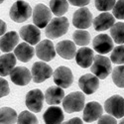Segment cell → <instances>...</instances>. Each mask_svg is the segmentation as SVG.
I'll use <instances>...</instances> for the list:
<instances>
[{
  "mask_svg": "<svg viewBox=\"0 0 124 124\" xmlns=\"http://www.w3.org/2000/svg\"><path fill=\"white\" fill-rule=\"evenodd\" d=\"M21 37L26 43L30 45H37L41 39V32L37 26L34 25H26L22 27L19 31Z\"/></svg>",
  "mask_w": 124,
  "mask_h": 124,
  "instance_id": "cell-13",
  "label": "cell"
},
{
  "mask_svg": "<svg viewBox=\"0 0 124 124\" xmlns=\"http://www.w3.org/2000/svg\"><path fill=\"white\" fill-rule=\"evenodd\" d=\"M110 35L116 44H124V23H115L110 29Z\"/></svg>",
  "mask_w": 124,
  "mask_h": 124,
  "instance_id": "cell-27",
  "label": "cell"
},
{
  "mask_svg": "<svg viewBox=\"0 0 124 124\" xmlns=\"http://www.w3.org/2000/svg\"><path fill=\"white\" fill-rule=\"evenodd\" d=\"M52 18V11L44 4H37L34 7L33 21L38 28H46Z\"/></svg>",
  "mask_w": 124,
  "mask_h": 124,
  "instance_id": "cell-6",
  "label": "cell"
},
{
  "mask_svg": "<svg viewBox=\"0 0 124 124\" xmlns=\"http://www.w3.org/2000/svg\"><path fill=\"white\" fill-rule=\"evenodd\" d=\"M9 85H8V81L5 79V78H2L0 79V96L1 97H4L6 95L9 94Z\"/></svg>",
  "mask_w": 124,
  "mask_h": 124,
  "instance_id": "cell-34",
  "label": "cell"
},
{
  "mask_svg": "<svg viewBox=\"0 0 124 124\" xmlns=\"http://www.w3.org/2000/svg\"><path fill=\"white\" fill-rule=\"evenodd\" d=\"M18 124H38L37 117L30 111H22L18 115Z\"/></svg>",
  "mask_w": 124,
  "mask_h": 124,
  "instance_id": "cell-31",
  "label": "cell"
},
{
  "mask_svg": "<svg viewBox=\"0 0 124 124\" xmlns=\"http://www.w3.org/2000/svg\"><path fill=\"white\" fill-rule=\"evenodd\" d=\"M36 53V51H34V48L29 45L28 43H21L19 44L16 49L14 50V55L16 58L23 62V63H27L31 59L34 57V54Z\"/></svg>",
  "mask_w": 124,
  "mask_h": 124,
  "instance_id": "cell-24",
  "label": "cell"
},
{
  "mask_svg": "<svg viewBox=\"0 0 124 124\" xmlns=\"http://www.w3.org/2000/svg\"><path fill=\"white\" fill-rule=\"evenodd\" d=\"M73 38L76 45L78 46H85L90 42V34L85 30H76L73 34Z\"/></svg>",
  "mask_w": 124,
  "mask_h": 124,
  "instance_id": "cell-28",
  "label": "cell"
},
{
  "mask_svg": "<svg viewBox=\"0 0 124 124\" xmlns=\"http://www.w3.org/2000/svg\"><path fill=\"white\" fill-rule=\"evenodd\" d=\"M19 37L15 31H10L3 35L0 40V49L3 53H9L13 49H16V46H18Z\"/></svg>",
  "mask_w": 124,
  "mask_h": 124,
  "instance_id": "cell-21",
  "label": "cell"
},
{
  "mask_svg": "<svg viewBox=\"0 0 124 124\" xmlns=\"http://www.w3.org/2000/svg\"><path fill=\"white\" fill-rule=\"evenodd\" d=\"M56 51L60 57L66 60H71L74 59L77 55V48L76 43L71 42L70 40H64L61 41L60 43L56 46Z\"/></svg>",
  "mask_w": 124,
  "mask_h": 124,
  "instance_id": "cell-17",
  "label": "cell"
},
{
  "mask_svg": "<svg viewBox=\"0 0 124 124\" xmlns=\"http://www.w3.org/2000/svg\"><path fill=\"white\" fill-rule=\"evenodd\" d=\"M94 57L95 56L93 55V51L91 49L87 47H82L77 52L76 61H77V64L79 67L86 69L92 66L93 61H94Z\"/></svg>",
  "mask_w": 124,
  "mask_h": 124,
  "instance_id": "cell-18",
  "label": "cell"
},
{
  "mask_svg": "<svg viewBox=\"0 0 124 124\" xmlns=\"http://www.w3.org/2000/svg\"><path fill=\"white\" fill-rule=\"evenodd\" d=\"M44 99L45 96L43 92L39 88H35L30 90L27 95H26V106L34 113H39L42 110L43 104H44Z\"/></svg>",
  "mask_w": 124,
  "mask_h": 124,
  "instance_id": "cell-7",
  "label": "cell"
},
{
  "mask_svg": "<svg viewBox=\"0 0 124 124\" xmlns=\"http://www.w3.org/2000/svg\"><path fill=\"white\" fill-rule=\"evenodd\" d=\"M46 124H62L64 121V112L59 106H51L44 113Z\"/></svg>",
  "mask_w": 124,
  "mask_h": 124,
  "instance_id": "cell-23",
  "label": "cell"
},
{
  "mask_svg": "<svg viewBox=\"0 0 124 124\" xmlns=\"http://www.w3.org/2000/svg\"><path fill=\"white\" fill-rule=\"evenodd\" d=\"M97 124H117L116 119L110 115H103L98 119Z\"/></svg>",
  "mask_w": 124,
  "mask_h": 124,
  "instance_id": "cell-35",
  "label": "cell"
},
{
  "mask_svg": "<svg viewBox=\"0 0 124 124\" xmlns=\"http://www.w3.org/2000/svg\"><path fill=\"white\" fill-rule=\"evenodd\" d=\"M113 16L117 19L124 20V0H118L113 8Z\"/></svg>",
  "mask_w": 124,
  "mask_h": 124,
  "instance_id": "cell-33",
  "label": "cell"
},
{
  "mask_svg": "<svg viewBox=\"0 0 124 124\" xmlns=\"http://www.w3.org/2000/svg\"><path fill=\"white\" fill-rule=\"evenodd\" d=\"M36 55L37 57L45 62L52 61L57 54V51L55 50L54 44L50 40H43L36 46Z\"/></svg>",
  "mask_w": 124,
  "mask_h": 124,
  "instance_id": "cell-11",
  "label": "cell"
},
{
  "mask_svg": "<svg viewBox=\"0 0 124 124\" xmlns=\"http://www.w3.org/2000/svg\"><path fill=\"white\" fill-rule=\"evenodd\" d=\"M3 1H4V0H0V2H1V3H2V2H3Z\"/></svg>",
  "mask_w": 124,
  "mask_h": 124,
  "instance_id": "cell-40",
  "label": "cell"
},
{
  "mask_svg": "<svg viewBox=\"0 0 124 124\" xmlns=\"http://www.w3.org/2000/svg\"><path fill=\"white\" fill-rule=\"evenodd\" d=\"M111 62L108 58L102 55H96L94 57V61L90 68V70L98 78L104 79L111 73Z\"/></svg>",
  "mask_w": 124,
  "mask_h": 124,
  "instance_id": "cell-3",
  "label": "cell"
},
{
  "mask_svg": "<svg viewBox=\"0 0 124 124\" xmlns=\"http://www.w3.org/2000/svg\"><path fill=\"white\" fill-rule=\"evenodd\" d=\"M68 1L74 6H78V7H84L89 3L90 0H68Z\"/></svg>",
  "mask_w": 124,
  "mask_h": 124,
  "instance_id": "cell-36",
  "label": "cell"
},
{
  "mask_svg": "<svg viewBox=\"0 0 124 124\" xmlns=\"http://www.w3.org/2000/svg\"><path fill=\"white\" fill-rule=\"evenodd\" d=\"M31 15H32V9L29 3L23 0H18L10 9V18L18 23L26 21L31 17Z\"/></svg>",
  "mask_w": 124,
  "mask_h": 124,
  "instance_id": "cell-4",
  "label": "cell"
},
{
  "mask_svg": "<svg viewBox=\"0 0 124 124\" xmlns=\"http://www.w3.org/2000/svg\"><path fill=\"white\" fill-rule=\"evenodd\" d=\"M91 23H93L92 14L86 7H81L75 12L73 17V24L78 29H87L90 27Z\"/></svg>",
  "mask_w": 124,
  "mask_h": 124,
  "instance_id": "cell-10",
  "label": "cell"
},
{
  "mask_svg": "<svg viewBox=\"0 0 124 124\" xmlns=\"http://www.w3.org/2000/svg\"><path fill=\"white\" fill-rule=\"evenodd\" d=\"M53 77L55 84L62 88H68L74 82L73 73H71L70 69H69L68 67H64V66L59 67L54 71Z\"/></svg>",
  "mask_w": 124,
  "mask_h": 124,
  "instance_id": "cell-9",
  "label": "cell"
},
{
  "mask_svg": "<svg viewBox=\"0 0 124 124\" xmlns=\"http://www.w3.org/2000/svg\"><path fill=\"white\" fill-rule=\"evenodd\" d=\"M110 59L113 64L124 65V45H119L113 49Z\"/></svg>",
  "mask_w": 124,
  "mask_h": 124,
  "instance_id": "cell-30",
  "label": "cell"
},
{
  "mask_svg": "<svg viewBox=\"0 0 124 124\" xmlns=\"http://www.w3.org/2000/svg\"><path fill=\"white\" fill-rule=\"evenodd\" d=\"M65 92L60 86H50L45 92V100L50 105H58L63 102Z\"/></svg>",
  "mask_w": 124,
  "mask_h": 124,
  "instance_id": "cell-20",
  "label": "cell"
},
{
  "mask_svg": "<svg viewBox=\"0 0 124 124\" xmlns=\"http://www.w3.org/2000/svg\"><path fill=\"white\" fill-rule=\"evenodd\" d=\"M69 20L66 17H56L46 27V36L49 39H57L64 36L69 30Z\"/></svg>",
  "mask_w": 124,
  "mask_h": 124,
  "instance_id": "cell-1",
  "label": "cell"
},
{
  "mask_svg": "<svg viewBox=\"0 0 124 124\" xmlns=\"http://www.w3.org/2000/svg\"><path fill=\"white\" fill-rule=\"evenodd\" d=\"M115 4V0H94V5L99 11H109L114 8Z\"/></svg>",
  "mask_w": 124,
  "mask_h": 124,
  "instance_id": "cell-32",
  "label": "cell"
},
{
  "mask_svg": "<svg viewBox=\"0 0 124 124\" xmlns=\"http://www.w3.org/2000/svg\"><path fill=\"white\" fill-rule=\"evenodd\" d=\"M62 124H82V120L78 117H75V118H71L64 123H62Z\"/></svg>",
  "mask_w": 124,
  "mask_h": 124,
  "instance_id": "cell-37",
  "label": "cell"
},
{
  "mask_svg": "<svg viewBox=\"0 0 124 124\" xmlns=\"http://www.w3.org/2000/svg\"><path fill=\"white\" fill-rule=\"evenodd\" d=\"M114 22H115V17L110 13L104 12L94 18L93 27L96 31H105L111 29L112 26L114 25Z\"/></svg>",
  "mask_w": 124,
  "mask_h": 124,
  "instance_id": "cell-19",
  "label": "cell"
},
{
  "mask_svg": "<svg viewBox=\"0 0 124 124\" xmlns=\"http://www.w3.org/2000/svg\"><path fill=\"white\" fill-rule=\"evenodd\" d=\"M92 46L97 53L107 54L113 50V40L106 34H100L93 39Z\"/></svg>",
  "mask_w": 124,
  "mask_h": 124,
  "instance_id": "cell-14",
  "label": "cell"
},
{
  "mask_svg": "<svg viewBox=\"0 0 124 124\" xmlns=\"http://www.w3.org/2000/svg\"><path fill=\"white\" fill-rule=\"evenodd\" d=\"M85 94L79 91H75V92H70V94H68L64 98L63 106L66 112L68 113L78 112L85 108Z\"/></svg>",
  "mask_w": 124,
  "mask_h": 124,
  "instance_id": "cell-2",
  "label": "cell"
},
{
  "mask_svg": "<svg viewBox=\"0 0 124 124\" xmlns=\"http://www.w3.org/2000/svg\"><path fill=\"white\" fill-rule=\"evenodd\" d=\"M10 78L15 85L24 86L28 85L33 78H32V73L28 69L24 67H17L11 71Z\"/></svg>",
  "mask_w": 124,
  "mask_h": 124,
  "instance_id": "cell-15",
  "label": "cell"
},
{
  "mask_svg": "<svg viewBox=\"0 0 124 124\" xmlns=\"http://www.w3.org/2000/svg\"><path fill=\"white\" fill-rule=\"evenodd\" d=\"M118 124H124V118H123V119H122V120H121V121H120Z\"/></svg>",
  "mask_w": 124,
  "mask_h": 124,
  "instance_id": "cell-39",
  "label": "cell"
},
{
  "mask_svg": "<svg viewBox=\"0 0 124 124\" xmlns=\"http://www.w3.org/2000/svg\"><path fill=\"white\" fill-rule=\"evenodd\" d=\"M105 111L115 118L124 116V98L120 95H112L104 103Z\"/></svg>",
  "mask_w": 124,
  "mask_h": 124,
  "instance_id": "cell-5",
  "label": "cell"
},
{
  "mask_svg": "<svg viewBox=\"0 0 124 124\" xmlns=\"http://www.w3.org/2000/svg\"><path fill=\"white\" fill-rule=\"evenodd\" d=\"M16 56L12 53H7L2 55L0 58V75L2 77H6L11 74V71L15 69L16 65Z\"/></svg>",
  "mask_w": 124,
  "mask_h": 124,
  "instance_id": "cell-22",
  "label": "cell"
},
{
  "mask_svg": "<svg viewBox=\"0 0 124 124\" xmlns=\"http://www.w3.org/2000/svg\"><path fill=\"white\" fill-rule=\"evenodd\" d=\"M50 9L56 16H63L69 10V3L67 0H51Z\"/></svg>",
  "mask_w": 124,
  "mask_h": 124,
  "instance_id": "cell-26",
  "label": "cell"
},
{
  "mask_svg": "<svg viewBox=\"0 0 124 124\" xmlns=\"http://www.w3.org/2000/svg\"><path fill=\"white\" fill-rule=\"evenodd\" d=\"M0 25H1V30H0V34H1V37L4 35V33H5V31H6V24H5V22L4 21H0Z\"/></svg>",
  "mask_w": 124,
  "mask_h": 124,
  "instance_id": "cell-38",
  "label": "cell"
},
{
  "mask_svg": "<svg viewBox=\"0 0 124 124\" xmlns=\"http://www.w3.org/2000/svg\"><path fill=\"white\" fill-rule=\"evenodd\" d=\"M78 86L86 94H92L95 92L99 86V80L96 76L86 74L79 78Z\"/></svg>",
  "mask_w": 124,
  "mask_h": 124,
  "instance_id": "cell-12",
  "label": "cell"
},
{
  "mask_svg": "<svg viewBox=\"0 0 124 124\" xmlns=\"http://www.w3.org/2000/svg\"><path fill=\"white\" fill-rule=\"evenodd\" d=\"M32 78L36 84H41L54 75L52 68L44 62H36L32 66Z\"/></svg>",
  "mask_w": 124,
  "mask_h": 124,
  "instance_id": "cell-8",
  "label": "cell"
},
{
  "mask_svg": "<svg viewBox=\"0 0 124 124\" xmlns=\"http://www.w3.org/2000/svg\"><path fill=\"white\" fill-rule=\"evenodd\" d=\"M102 112L103 108L99 103L96 101H91L85 106L82 118L85 122H93L102 116Z\"/></svg>",
  "mask_w": 124,
  "mask_h": 124,
  "instance_id": "cell-16",
  "label": "cell"
},
{
  "mask_svg": "<svg viewBox=\"0 0 124 124\" xmlns=\"http://www.w3.org/2000/svg\"><path fill=\"white\" fill-rule=\"evenodd\" d=\"M112 79L116 86L123 88L124 87V66H118L114 68L112 73Z\"/></svg>",
  "mask_w": 124,
  "mask_h": 124,
  "instance_id": "cell-29",
  "label": "cell"
},
{
  "mask_svg": "<svg viewBox=\"0 0 124 124\" xmlns=\"http://www.w3.org/2000/svg\"><path fill=\"white\" fill-rule=\"evenodd\" d=\"M18 115L14 109L10 107H2L0 111V124H15Z\"/></svg>",
  "mask_w": 124,
  "mask_h": 124,
  "instance_id": "cell-25",
  "label": "cell"
}]
</instances>
